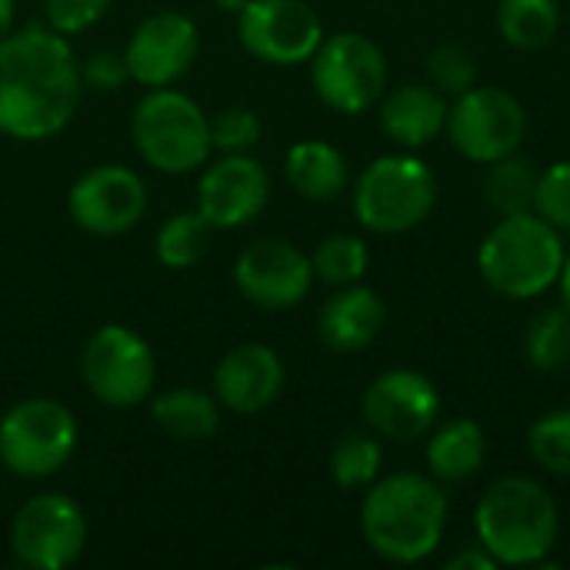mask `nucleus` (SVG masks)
<instances>
[{
  "instance_id": "f257e3e1",
  "label": "nucleus",
  "mask_w": 570,
  "mask_h": 570,
  "mask_svg": "<svg viewBox=\"0 0 570 570\" xmlns=\"http://www.w3.org/2000/svg\"><path fill=\"white\" fill-rule=\"evenodd\" d=\"M80 104V63L60 30H20L0 40V134L43 140Z\"/></svg>"
},
{
  "instance_id": "f03ea898",
  "label": "nucleus",
  "mask_w": 570,
  "mask_h": 570,
  "mask_svg": "<svg viewBox=\"0 0 570 570\" xmlns=\"http://www.w3.org/2000/svg\"><path fill=\"white\" fill-rule=\"evenodd\" d=\"M448 528V498L434 478L401 471L371 484L361 504V534L391 564L428 561Z\"/></svg>"
},
{
  "instance_id": "7ed1b4c3",
  "label": "nucleus",
  "mask_w": 570,
  "mask_h": 570,
  "mask_svg": "<svg viewBox=\"0 0 570 570\" xmlns=\"http://www.w3.org/2000/svg\"><path fill=\"white\" fill-rule=\"evenodd\" d=\"M478 544L498 561V568L544 564L558 544V504L531 478L508 474L488 484L474 511Z\"/></svg>"
},
{
  "instance_id": "20e7f679",
  "label": "nucleus",
  "mask_w": 570,
  "mask_h": 570,
  "mask_svg": "<svg viewBox=\"0 0 570 570\" xmlns=\"http://www.w3.org/2000/svg\"><path fill=\"white\" fill-rule=\"evenodd\" d=\"M564 240L554 224L528 214H511L494 224V230L481 240L478 271L491 291L511 301L541 297L558 284L564 271Z\"/></svg>"
},
{
  "instance_id": "39448f33",
  "label": "nucleus",
  "mask_w": 570,
  "mask_h": 570,
  "mask_svg": "<svg viewBox=\"0 0 570 570\" xmlns=\"http://www.w3.org/2000/svg\"><path fill=\"white\" fill-rule=\"evenodd\" d=\"M438 204V177L411 154H387L367 164L354 187V214L374 234H407Z\"/></svg>"
},
{
  "instance_id": "423d86ee",
  "label": "nucleus",
  "mask_w": 570,
  "mask_h": 570,
  "mask_svg": "<svg viewBox=\"0 0 570 570\" xmlns=\"http://www.w3.org/2000/svg\"><path fill=\"white\" fill-rule=\"evenodd\" d=\"M130 130L140 157L164 174H187L214 150L210 117L190 97L167 87H154L137 104Z\"/></svg>"
},
{
  "instance_id": "0eeeda50",
  "label": "nucleus",
  "mask_w": 570,
  "mask_h": 570,
  "mask_svg": "<svg viewBox=\"0 0 570 570\" xmlns=\"http://www.w3.org/2000/svg\"><path fill=\"white\" fill-rule=\"evenodd\" d=\"M77 448V417L50 397L13 404L0 421V461L20 478L57 474Z\"/></svg>"
},
{
  "instance_id": "6e6552de",
  "label": "nucleus",
  "mask_w": 570,
  "mask_h": 570,
  "mask_svg": "<svg viewBox=\"0 0 570 570\" xmlns=\"http://www.w3.org/2000/svg\"><path fill=\"white\" fill-rule=\"evenodd\" d=\"M311 80L317 97L341 114L371 110L387 90V60L381 47L354 30L324 37L311 57Z\"/></svg>"
},
{
  "instance_id": "1a4fd4ad",
  "label": "nucleus",
  "mask_w": 570,
  "mask_h": 570,
  "mask_svg": "<svg viewBox=\"0 0 570 570\" xmlns=\"http://www.w3.org/2000/svg\"><path fill=\"white\" fill-rule=\"evenodd\" d=\"M444 130L461 157L474 164H494L521 147L528 134V114L511 90L474 83L454 97Z\"/></svg>"
},
{
  "instance_id": "9d476101",
  "label": "nucleus",
  "mask_w": 570,
  "mask_h": 570,
  "mask_svg": "<svg viewBox=\"0 0 570 570\" xmlns=\"http://www.w3.org/2000/svg\"><path fill=\"white\" fill-rule=\"evenodd\" d=\"M80 374L87 391L100 404L134 407L150 394L157 381V361L140 334H134L124 324H107L87 341Z\"/></svg>"
},
{
  "instance_id": "9b49d317",
  "label": "nucleus",
  "mask_w": 570,
  "mask_h": 570,
  "mask_svg": "<svg viewBox=\"0 0 570 570\" xmlns=\"http://www.w3.org/2000/svg\"><path fill=\"white\" fill-rule=\"evenodd\" d=\"M10 544L23 568H70L87 544V521L80 504L63 494L30 498L13 521Z\"/></svg>"
},
{
  "instance_id": "f8f14e48",
  "label": "nucleus",
  "mask_w": 570,
  "mask_h": 570,
  "mask_svg": "<svg viewBox=\"0 0 570 570\" xmlns=\"http://www.w3.org/2000/svg\"><path fill=\"white\" fill-rule=\"evenodd\" d=\"M237 17L240 43L264 63H304L324 40L321 17L304 0H247Z\"/></svg>"
},
{
  "instance_id": "ddd939ff",
  "label": "nucleus",
  "mask_w": 570,
  "mask_h": 570,
  "mask_svg": "<svg viewBox=\"0 0 570 570\" xmlns=\"http://www.w3.org/2000/svg\"><path fill=\"white\" fill-rule=\"evenodd\" d=\"M441 414V394L421 371H384L364 391V421L387 441H414L431 434Z\"/></svg>"
},
{
  "instance_id": "4468645a",
  "label": "nucleus",
  "mask_w": 570,
  "mask_h": 570,
  "mask_svg": "<svg viewBox=\"0 0 570 570\" xmlns=\"http://www.w3.org/2000/svg\"><path fill=\"white\" fill-rule=\"evenodd\" d=\"M73 224H80L87 234L97 237H117L130 230L144 207H147V190L144 180L124 167V164H104L87 170L67 197Z\"/></svg>"
},
{
  "instance_id": "2eb2a0df",
  "label": "nucleus",
  "mask_w": 570,
  "mask_h": 570,
  "mask_svg": "<svg viewBox=\"0 0 570 570\" xmlns=\"http://www.w3.org/2000/svg\"><path fill=\"white\" fill-rule=\"evenodd\" d=\"M237 291L261 311H287L297 307L311 284L314 267L311 257L301 254L287 240H257L234 264Z\"/></svg>"
},
{
  "instance_id": "dca6fc26",
  "label": "nucleus",
  "mask_w": 570,
  "mask_h": 570,
  "mask_svg": "<svg viewBox=\"0 0 570 570\" xmlns=\"http://www.w3.org/2000/svg\"><path fill=\"white\" fill-rule=\"evenodd\" d=\"M197 47L200 37L194 20L177 10H160L137 27V33L124 50V60L137 83L167 87L190 70Z\"/></svg>"
},
{
  "instance_id": "f3484780",
  "label": "nucleus",
  "mask_w": 570,
  "mask_h": 570,
  "mask_svg": "<svg viewBox=\"0 0 570 570\" xmlns=\"http://www.w3.org/2000/svg\"><path fill=\"white\" fill-rule=\"evenodd\" d=\"M267 194H271L267 170L247 154H227L224 160L204 170L197 187V204L214 230H234L240 224H250L264 210Z\"/></svg>"
},
{
  "instance_id": "a211bd4d",
  "label": "nucleus",
  "mask_w": 570,
  "mask_h": 570,
  "mask_svg": "<svg viewBox=\"0 0 570 570\" xmlns=\"http://www.w3.org/2000/svg\"><path fill=\"white\" fill-rule=\"evenodd\" d=\"M284 387V364L264 344H240L220 357L214 371L217 404L234 414H257L264 411Z\"/></svg>"
},
{
  "instance_id": "6ab92c4d",
  "label": "nucleus",
  "mask_w": 570,
  "mask_h": 570,
  "mask_svg": "<svg viewBox=\"0 0 570 570\" xmlns=\"http://www.w3.org/2000/svg\"><path fill=\"white\" fill-rule=\"evenodd\" d=\"M384 321H387V307L377 297V291L347 284L321 307L317 334H321L324 347H331L337 354H357L377 341Z\"/></svg>"
},
{
  "instance_id": "aec40b11",
  "label": "nucleus",
  "mask_w": 570,
  "mask_h": 570,
  "mask_svg": "<svg viewBox=\"0 0 570 570\" xmlns=\"http://www.w3.org/2000/svg\"><path fill=\"white\" fill-rule=\"evenodd\" d=\"M448 100L431 83H404L381 104V130L404 150H421L448 127Z\"/></svg>"
},
{
  "instance_id": "412c9836",
  "label": "nucleus",
  "mask_w": 570,
  "mask_h": 570,
  "mask_svg": "<svg viewBox=\"0 0 570 570\" xmlns=\"http://www.w3.org/2000/svg\"><path fill=\"white\" fill-rule=\"evenodd\" d=\"M488 461V438L478 421L454 417L441 428H431L428 441V471L441 484H461L474 478Z\"/></svg>"
},
{
  "instance_id": "4be33fe9",
  "label": "nucleus",
  "mask_w": 570,
  "mask_h": 570,
  "mask_svg": "<svg viewBox=\"0 0 570 570\" xmlns=\"http://www.w3.org/2000/svg\"><path fill=\"white\" fill-rule=\"evenodd\" d=\"M287 180L307 200H334L347 187V160L334 144L324 140H301L287 154Z\"/></svg>"
},
{
  "instance_id": "5701e85b",
  "label": "nucleus",
  "mask_w": 570,
  "mask_h": 570,
  "mask_svg": "<svg viewBox=\"0 0 570 570\" xmlns=\"http://www.w3.org/2000/svg\"><path fill=\"white\" fill-rule=\"evenodd\" d=\"M150 414L160 424V431L170 434L174 441H207L220 424L217 401L204 391H194V387L160 394L154 401Z\"/></svg>"
},
{
  "instance_id": "b1692460",
  "label": "nucleus",
  "mask_w": 570,
  "mask_h": 570,
  "mask_svg": "<svg viewBox=\"0 0 570 570\" xmlns=\"http://www.w3.org/2000/svg\"><path fill=\"white\" fill-rule=\"evenodd\" d=\"M488 167L491 170L484 177V200L498 217L534 210V190H538V174H541L534 167V160H528L514 150Z\"/></svg>"
},
{
  "instance_id": "393cba45",
  "label": "nucleus",
  "mask_w": 570,
  "mask_h": 570,
  "mask_svg": "<svg viewBox=\"0 0 570 570\" xmlns=\"http://www.w3.org/2000/svg\"><path fill=\"white\" fill-rule=\"evenodd\" d=\"M561 27L558 0H501L498 30L518 50H544Z\"/></svg>"
},
{
  "instance_id": "a878e982",
  "label": "nucleus",
  "mask_w": 570,
  "mask_h": 570,
  "mask_svg": "<svg viewBox=\"0 0 570 570\" xmlns=\"http://www.w3.org/2000/svg\"><path fill=\"white\" fill-rule=\"evenodd\" d=\"M524 357L534 371L554 374L570 364V311L548 307L531 317L524 331Z\"/></svg>"
},
{
  "instance_id": "bb28decb",
  "label": "nucleus",
  "mask_w": 570,
  "mask_h": 570,
  "mask_svg": "<svg viewBox=\"0 0 570 570\" xmlns=\"http://www.w3.org/2000/svg\"><path fill=\"white\" fill-rule=\"evenodd\" d=\"M210 224L207 217L197 214H174L160 234H157V261L164 267H190L207 254L210 244Z\"/></svg>"
},
{
  "instance_id": "cd10ccee",
  "label": "nucleus",
  "mask_w": 570,
  "mask_h": 570,
  "mask_svg": "<svg viewBox=\"0 0 570 570\" xmlns=\"http://www.w3.org/2000/svg\"><path fill=\"white\" fill-rule=\"evenodd\" d=\"M311 267H314V277H321L331 287L357 284L367 274V244L354 234H334L317 244Z\"/></svg>"
},
{
  "instance_id": "c85d7f7f",
  "label": "nucleus",
  "mask_w": 570,
  "mask_h": 570,
  "mask_svg": "<svg viewBox=\"0 0 570 570\" xmlns=\"http://www.w3.org/2000/svg\"><path fill=\"white\" fill-rule=\"evenodd\" d=\"M331 474L341 488H371L381 474V444L371 434H344L331 451Z\"/></svg>"
},
{
  "instance_id": "c756f323",
  "label": "nucleus",
  "mask_w": 570,
  "mask_h": 570,
  "mask_svg": "<svg viewBox=\"0 0 570 570\" xmlns=\"http://www.w3.org/2000/svg\"><path fill=\"white\" fill-rule=\"evenodd\" d=\"M528 451L544 471L570 478V407H558L531 424Z\"/></svg>"
},
{
  "instance_id": "7c9ffc66",
  "label": "nucleus",
  "mask_w": 570,
  "mask_h": 570,
  "mask_svg": "<svg viewBox=\"0 0 570 570\" xmlns=\"http://www.w3.org/2000/svg\"><path fill=\"white\" fill-rule=\"evenodd\" d=\"M428 77L431 87H438L444 97H458L478 80V63L461 43H441L428 57Z\"/></svg>"
},
{
  "instance_id": "2f4dec72",
  "label": "nucleus",
  "mask_w": 570,
  "mask_h": 570,
  "mask_svg": "<svg viewBox=\"0 0 570 570\" xmlns=\"http://www.w3.org/2000/svg\"><path fill=\"white\" fill-rule=\"evenodd\" d=\"M534 214L558 230H570V160H558L538 174Z\"/></svg>"
},
{
  "instance_id": "473e14b6",
  "label": "nucleus",
  "mask_w": 570,
  "mask_h": 570,
  "mask_svg": "<svg viewBox=\"0 0 570 570\" xmlns=\"http://www.w3.org/2000/svg\"><path fill=\"white\" fill-rule=\"evenodd\" d=\"M261 140V120L247 107H227L210 120V144L224 154H247Z\"/></svg>"
},
{
  "instance_id": "72a5a7b5",
  "label": "nucleus",
  "mask_w": 570,
  "mask_h": 570,
  "mask_svg": "<svg viewBox=\"0 0 570 570\" xmlns=\"http://www.w3.org/2000/svg\"><path fill=\"white\" fill-rule=\"evenodd\" d=\"M110 0H47L50 27L60 33H80L107 13Z\"/></svg>"
},
{
  "instance_id": "f704fd0d",
  "label": "nucleus",
  "mask_w": 570,
  "mask_h": 570,
  "mask_svg": "<svg viewBox=\"0 0 570 570\" xmlns=\"http://www.w3.org/2000/svg\"><path fill=\"white\" fill-rule=\"evenodd\" d=\"M130 77L127 70V60L120 53H94L87 63H83V80L97 90H117L124 80Z\"/></svg>"
},
{
  "instance_id": "c9c22d12",
  "label": "nucleus",
  "mask_w": 570,
  "mask_h": 570,
  "mask_svg": "<svg viewBox=\"0 0 570 570\" xmlns=\"http://www.w3.org/2000/svg\"><path fill=\"white\" fill-rule=\"evenodd\" d=\"M498 568V561L478 544V548H471V551H461V554H454L451 561H444V570H491Z\"/></svg>"
},
{
  "instance_id": "e433bc0d",
  "label": "nucleus",
  "mask_w": 570,
  "mask_h": 570,
  "mask_svg": "<svg viewBox=\"0 0 570 570\" xmlns=\"http://www.w3.org/2000/svg\"><path fill=\"white\" fill-rule=\"evenodd\" d=\"M10 23H13V0H0V40L10 33Z\"/></svg>"
},
{
  "instance_id": "4c0bfd02",
  "label": "nucleus",
  "mask_w": 570,
  "mask_h": 570,
  "mask_svg": "<svg viewBox=\"0 0 570 570\" xmlns=\"http://www.w3.org/2000/svg\"><path fill=\"white\" fill-rule=\"evenodd\" d=\"M558 284H561V304L570 311V254L564 257V271H561Z\"/></svg>"
},
{
  "instance_id": "58836bf2",
  "label": "nucleus",
  "mask_w": 570,
  "mask_h": 570,
  "mask_svg": "<svg viewBox=\"0 0 570 570\" xmlns=\"http://www.w3.org/2000/svg\"><path fill=\"white\" fill-rule=\"evenodd\" d=\"M214 3H217L220 10H230V13H240L247 0H214Z\"/></svg>"
}]
</instances>
